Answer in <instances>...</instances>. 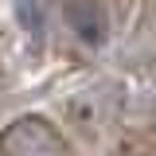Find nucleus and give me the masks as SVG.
Instances as JSON below:
<instances>
[{"label":"nucleus","mask_w":156,"mask_h":156,"mask_svg":"<svg viewBox=\"0 0 156 156\" xmlns=\"http://www.w3.org/2000/svg\"><path fill=\"white\" fill-rule=\"evenodd\" d=\"M0 156H70V144L47 117L27 113L0 133Z\"/></svg>","instance_id":"1"},{"label":"nucleus","mask_w":156,"mask_h":156,"mask_svg":"<svg viewBox=\"0 0 156 156\" xmlns=\"http://www.w3.org/2000/svg\"><path fill=\"white\" fill-rule=\"evenodd\" d=\"M62 20L74 43L86 51H101L109 43V12L101 0H62Z\"/></svg>","instance_id":"2"}]
</instances>
